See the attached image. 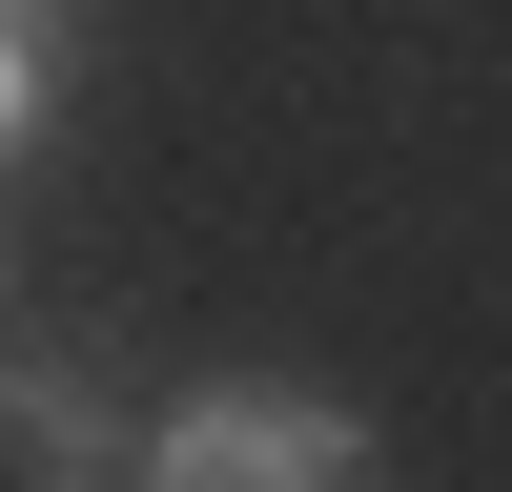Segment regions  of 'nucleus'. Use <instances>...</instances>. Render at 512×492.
<instances>
[{"label":"nucleus","instance_id":"nucleus-1","mask_svg":"<svg viewBox=\"0 0 512 492\" xmlns=\"http://www.w3.org/2000/svg\"><path fill=\"white\" fill-rule=\"evenodd\" d=\"M144 492H390V451L308 369H205V390L144 410Z\"/></svg>","mask_w":512,"mask_h":492},{"label":"nucleus","instance_id":"nucleus-2","mask_svg":"<svg viewBox=\"0 0 512 492\" xmlns=\"http://www.w3.org/2000/svg\"><path fill=\"white\" fill-rule=\"evenodd\" d=\"M0 410H21V451H41V472H123V390H103V349H62V328L0 369Z\"/></svg>","mask_w":512,"mask_h":492},{"label":"nucleus","instance_id":"nucleus-3","mask_svg":"<svg viewBox=\"0 0 512 492\" xmlns=\"http://www.w3.org/2000/svg\"><path fill=\"white\" fill-rule=\"evenodd\" d=\"M62 103H82V0H0V144H62Z\"/></svg>","mask_w":512,"mask_h":492},{"label":"nucleus","instance_id":"nucleus-4","mask_svg":"<svg viewBox=\"0 0 512 492\" xmlns=\"http://www.w3.org/2000/svg\"><path fill=\"white\" fill-rule=\"evenodd\" d=\"M41 492H123V472H41Z\"/></svg>","mask_w":512,"mask_h":492}]
</instances>
